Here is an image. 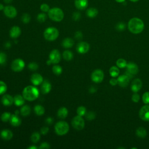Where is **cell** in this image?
Masks as SVG:
<instances>
[{
	"label": "cell",
	"mask_w": 149,
	"mask_h": 149,
	"mask_svg": "<svg viewBox=\"0 0 149 149\" xmlns=\"http://www.w3.org/2000/svg\"><path fill=\"white\" fill-rule=\"evenodd\" d=\"M127 71L132 74L133 75L136 74L139 72V68L137 65V64L133 63V62H129L127 63L126 66Z\"/></svg>",
	"instance_id": "16"
},
{
	"label": "cell",
	"mask_w": 149,
	"mask_h": 149,
	"mask_svg": "<svg viewBox=\"0 0 149 149\" xmlns=\"http://www.w3.org/2000/svg\"><path fill=\"white\" fill-rule=\"evenodd\" d=\"M37 20L40 22V23H42L44 22H45L47 19V15L44 13H39L38 15H37Z\"/></svg>",
	"instance_id": "40"
},
{
	"label": "cell",
	"mask_w": 149,
	"mask_h": 149,
	"mask_svg": "<svg viewBox=\"0 0 149 149\" xmlns=\"http://www.w3.org/2000/svg\"><path fill=\"white\" fill-rule=\"evenodd\" d=\"M53 122V119L51 118V117H48L45 120V122L48 124V125H50Z\"/></svg>",
	"instance_id": "52"
},
{
	"label": "cell",
	"mask_w": 149,
	"mask_h": 149,
	"mask_svg": "<svg viewBox=\"0 0 149 149\" xmlns=\"http://www.w3.org/2000/svg\"><path fill=\"white\" fill-rule=\"evenodd\" d=\"M136 134L140 138H144L147 136V131L144 127H140L137 129L136 131Z\"/></svg>",
	"instance_id": "27"
},
{
	"label": "cell",
	"mask_w": 149,
	"mask_h": 149,
	"mask_svg": "<svg viewBox=\"0 0 149 149\" xmlns=\"http://www.w3.org/2000/svg\"><path fill=\"white\" fill-rule=\"evenodd\" d=\"M30 139H31V140L33 143H37L40 140V135L38 132H34L31 134Z\"/></svg>",
	"instance_id": "35"
},
{
	"label": "cell",
	"mask_w": 149,
	"mask_h": 149,
	"mask_svg": "<svg viewBox=\"0 0 149 149\" xmlns=\"http://www.w3.org/2000/svg\"><path fill=\"white\" fill-rule=\"evenodd\" d=\"M13 0H3V1L5 2V3H10Z\"/></svg>",
	"instance_id": "59"
},
{
	"label": "cell",
	"mask_w": 149,
	"mask_h": 149,
	"mask_svg": "<svg viewBox=\"0 0 149 149\" xmlns=\"http://www.w3.org/2000/svg\"><path fill=\"white\" fill-rule=\"evenodd\" d=\"M21 34V30L19 27L15 26H13L9 31V35L10 37L13 38H17Z\"/></svg>",
	"instance_id": "19"
},
{
	"label": "cell",
	"mask_w": 149,
	"mask_h": 149,
	"mask_svg": "<svg viewBox=\"0 0 149 149\" xmlns=\"http://www.w3.org/2000/svg\"><path fill=\"white\" fill-rule=\"evenodd\" d=\"M0 136L4 140H9L13 137V133L9 129H3L1 132Z\"/></svg>",
	"instance_id": "22"
},
{
	"label": "cell",
	"mask_w": 149,
	"mask_h": 149,
	"mask_svg": "<svg viewBox=\"0 0 149 149\" xmlns=\"http://www.w3.org/2000/svg\"><path fill=\"white\" fill-rule=\"evenodd\" d=\"M97 91V88L95 87L94 86H91L90 88H89V92L90 93H94L95 92H96Z\"/></svg>",
	"instance_id": "53"
},
{
	"label": "cell",
	"mask_w": 149,
	"mask_h": 149,
	"mask_svg": "<svg viewBox=\"0 0 149 149\" xmlns=\"http://www.w3.org/2000/svg\"><path fill=\"white\" fill-rule=\"evenodd\" d=\"M125 74L126 76H127L129 79H132V78L133 77V76L132 74H131L130 73H129V72H127V70H126V72H125Z\"/></svg>",
	"instance_id": "54"
},
{
	"label": "cell",
	"mask_w": 149,
	"mask_h": 149,
	"mask_svg": "<svg viewBox=\"0 0 149 149\" xmlns=\"http://www.w3.org/2000/svg\"><path fill=\"white\" fill-rule=\"evenodd\" d=\"M140 118L144 121H149V105L143 106L139 111Z\"/></svg>",
	"instance_id": "9"
},
{
	"label": "cell",
	"mask_w": 149,
	"mask_h": 149,
	"mask_svg": "<svg viewBox=\"0 0 149 149\" xmlns=\"http://www.w3.org/2000/svg\"><path fill=\"white\" fill-rule=\"evenodd\" d=\"M49 59L52 63H58L61 60V54L58 49H53L49 54Z\"/></svg>",
	"instance_id": "11"
},
{
	"label": "cell",
	"mask_w": 149,
	"mask_h": 149,
	"mask_svg": "<svg viewBox=\"0 0 149 149\" xmlns=\"http://www.w3.org/2000/svg\"><path fill=\"white\" fill-rule=\"evenodd\" d=\"M127 27L129 30L133 34H139L143 31L144 28V22L138 17H133L129 20Z\"/></svg>",
	"instance_id": "1"
},
{
	"label": "cell",
	"mask_w": 149,
	"mask_h": 149,
	"mask_svg": "<svg viewBox=\"0 0 149 149\" xmlns=\"http://www.w3.org/2000/svg\"><path fill=\"white\" fill-rule=\"evenodd\" d=\"M30 80L33 84L34 86H38L43 82V77L39 73H34L31 75Z\"/></svg>",
	"instance_id": "13"
},
{
	"label": "cell",
	"mask_w": 149,
	"mask_h": 149,
	"mask_svg": "<svg viewBox=\"0 0 149 149\" xmlns=\"http://www.w3.org/2000/svg\"><path fill=\"white\" fill-rule=\"evenodd\" d=\"M86 118L88 120H91L95 118V113L93 111H89L85 114Z\"/></svg>",
	"instance_id": "39"
},
{
	"label": "cell",
	"mask_w": 149,
	"mask_h": 149,
	"mask_svg": "<svg viewBox=\"0 0 149 149\" xmlns=\"http://www.w3.org/2000/svg\"><path fill=\"white\" fill-rule=\"evenodd\" d=\"M80 17H81V15H80V13L79 12H76L73 13V16H72L73 20H75V21L79 20L80 19Z\"/></svg>",
	"instance_id": "47"
},
{
	"label": "cell",
	"mask_w": 149,
	"mask_h": 149,
	"mask_svg": "<svg viewBox=\"0 0 149 149\" xmlns=\"http://www.w3.org/2000/svg\"><path fill=\"white\" fill-rule=\"evenodd\" d=\"M129 1H132V2H136L139 1V0H129Z\"/></svg>",
	"instance_id": "61"
},
{
	"label": "cell",
	"mask_w": 149,
	"mask_h": 149,
	"mask_svg": "<svg viewBox=\"0 0 149 149\" xmlns=\"http://www.w3.org/2000/svg\"><path fill=\"white\" fill-rule=\"evenodd\" d=\"M69 130V126L68 123L65 121H59L55 125V131L59 136H63L66 134Z\"/></svg>",
	"instance_id": "4"
},
{
	"label": "cell",
	"mask_w": 149,
	"mask_h": 149,
	"mask_svg": "<svg viewBox=\"0 0 149 149\" xmlns=\"http://www.w3.org/2000/svg\"><path fill=\"white\" fill-rule=\"evenodd\" d=\"M72 125L76 130H81L84 128L85 123L82 116L77 115L72 119Z\"/></svg>",
	"instance_id": "6"
},
{
	"label": "cell",
	"mask_w": 149,
	"mask_h": 149,
	"mask_svg": "<svg viewBox=\"0 0 149 149\" xmlns=\"http://www.w3.org/2000/svg\"><path fill=\"white\" fill-rule=\"evenodd\" d=\"M44 38L48 41H54L59 36V31L54 27H48L44 32Z\"/></svg>",
	"instance_id": "5"
},
{
	"label": "cell",
	"mask_w": 149,
	"mask_h": 149,
	"mask_svg": "<svg viewBox=\"0 0 149 149\" xmlns=\"http://www.w3.org/2000/svg\"><path fill=\"white\" fill-rule=\"evenodd\" d=\"M73 57V53L69 50H66L63 52V58H64V59H65L67 61H71Z\"/></svg>",
	"instance_id": "31"
},
{
	"label": "cell",
	"mask_w": 149,
	"mask_h": 149,
	"mask_svg": "<svg viewBox=\"0 0 149 149\" xmlns=\"http://www.w3.org/2000/svg\"><path fill=\"white\" fill-rule=\"evenodd\" d=\"M142 87V81L139 79L133 80L131 84V90L134 93L138 92Z\"/></svg>",
	"instance_id": "14"
},
{
	"label": "cell",
	"mask_w": 149,
	"mask_h": 149,
	"mask_svg": "<svg viewBox=\"0 0 149 149\" xmlns=\"http://www.w3.org/2000/svg\"><path fill=\"white\" fill-rule=\"evenodd\" d=\"M1 102L5 106H10L14 103V99L10 95L5 94L1 98Z\"/></svg>",
	"instance_id": "17"
},
{
	"label": "cell",
	"mask_w": 149,
	"mask_h": 149,
	"mask_svg": "<svg viewBox=\"0 0 149 149\" xmlns=\"http://www.w3.org/2000/svg\"><path fill=\"white\" fill-rule=\"evenodd\" d=\"M28 68L32 71H35L38 69V65L36 62H31L28 65Z\"/></svg>",
	"instance_id": "42"
},
{
	"label": "cell",
	"mask_w": 149,
	"mask_h": 149,
	"mask_svg": "<svg viewBox=\"0 0 149 149\" xmlns=\"http://www.w3.org/2000/svg\"><path fill=\"white\" fill-rule=\"evenodd\" d=\"M14 99V104L16 105V106H21L22 105L24 104V98L23 97V95H16L13 98Z\"/></svg>",
	"instance_id": "23"
},
{
	"label": "cell",
	"mask_w": 149,
	"mask_h": 149,
	"mask_svg": "<svg viewBox=\"0 0 149 149\" xmlns=\"http://www.w3.org/2000/svg\"><path fill=\"white\" fill-rule=\"evenodd\" d=\"M74 5L77 9L84 10L88 6V0H75Z\"/></svg>",
	"instance_id": "18"
},
{
	"label": "cell",
	"mask_w": 149,
	"mask_h": 149,
	"mask_svg": "<svg viewBox=\"0 0 149 149\" xmlns=\"http://www.w3.org/2000/svg\"><path fill=\"white\" fill-rule=\"evenodd\" d=\"M98 13V10L95 8H88L86 11V15L88 17L90 18H94Z\"/></svg>",
	"instance_id": "25"
},
{
	"label": "cell",
	"mask_w": 149,
	"mask_h": 149,
	"mask_svg": "<svg viewBox=\"0 0 149 149\" xmlns=\"http://www.w3.org/2000/svg\"><path fill=\"white\" fill-rule=\"evenodd\" d=\"M52 72L56 75H59L62 72V68L59 65H54L52 66Z\"/></svg>",
	"instance_id": "34"
},
{
	"label": "cell",
	"mask_w": 149,
	"mask_h": 149,
	"mask_svg": "<svg viewBox=\"0 0 149 149\" xmlns=\"http://www.w3.org/2000/svg\"><path fill=\"white\" fill-rule=\"evenodd\" d=\"M25 66V63L22 59H15L12 64H11V68L14 72H20L22 71Z\"/></svg>",
	"instance_id": "7"
},
{
	"label": "cell",
	"mask_w": 149,
	"mask_h": 149,
	"mask_svg": "<svg viewBox=\"0 0 149 149\" xmlns=\"http://www.w3.org/2000/svg\"><path fill=\"white\" fill-rule=\"evenodd\" d=\"M51 87L52 86L51 83L47 80H44L42 83V85L41 86V91L42 94H46L51 91Z\"/></svg>",
	"instance_id": "21"
},
{
	"label": "cell",
	"mask_w": 149,
	"mask_h": 149,
	"mask_svg": "<svg viewBox=\"0 0 149 149\" xmlns=\"http://www.w3.org/2000/svg\"><path fill=\"white\" fill-rule=\"evenodd\" d=\"M109 74L111 75V76L113 77H117L119 74V69L116 67V66H112L110 69H109Z\"/></svg>",
	"instance_id": "30"
},
{
	"label": "cell",
	"mask_w": 149,
	"mask_h": 149,
	"mask_svg": "<svg viewBox=\"0 0 149 149\" xmlns=\"http://www.w3.org/2000/svg\"><path fill=\"white\" fill-rule=\"evenodd\" d=\"M22 95L27 101H34L39 96V91L33 86H28L23 90Z\"/></svg>",
	"instance_id": "2"
},
{
	"label": "cell",
	"mask_w": 149,
	"mask_h": 149,
	"mask_svg": "<svg viewBox=\"0 0 149 149\" xmlns=\"http://www.w3.org/2000/svg\"><path fill=\"white\" fill-rule=\"evenodd\" d=\"M115 29L119 31H123L125 28H126V24L124 22H118V23H116V24L115 25Z\"/></svg>",
	"instance_id": "36"
},
{
	"label": "cell",
	"mask_w": 149,
	"mask_h": 149,
	"mask_svg": "<svg viewBox=\"0 0 149 149\" xmlns=\"http://www.w3.org/2000/svg\"><path fill=\"white\" fill-rule=\"evenodd\" d=\"M3 12L5 16L9 18H14L17 15V10L13 6H7L3 9Z\"/></svg>",
	"instance_id": "10"
},
{
	"label": "cell",
	"mask_w": 149,
	"mask_h": 149,
	"mask_svg": "<svg viewBox=\"0 0 149 149\" xmlns=\"http://www.w3.org/2000/svg\"><path fill=\"white\" fill-rule=\"evenodd\" d=\"M129 78L125 75H121L119 76L118 78V84L122 87H125L127 86L129 83Z\"/></svg>",
	"instance_id": "15"
},
{
	"label": "cell",
	"mask_w": 149,
	"mask_h": 149,
	"mask_svg": "<svg viewBox=\"0 0 149 149\" xmlns=\"http://www.w3.org/2000/svg\"><path fill=\"white\" fill-rule=\"evenodd\" d=\"M48 131H49V128L48 127H47V126H43L41 129V134H42L44 135L47 134Z\"/></svg>",
	"instance_id": "50"
},
{
	"label": "cell",
	"mask_w": 149,
	"mask_h": 149,
	"mask_svg": "<svg viewBox=\"0 0 149 149\" xmlns=\"http://www.w3.org/2000/svg\"><path fill=\"white\" fill-rule=\"evenodd\" d=\"M11 116V113L10 112H5L3 113L1 116V119L3 122H6L8 121H9L10 118Z\"/></svg>",
	"instance_id": "33"
},
{
	"label": "cell",
	"mask_w": 149,
	"mask_h": 149,
	"mask_svg": "<svg viewBox=\"0 0 149 149\" xmlns=\"http://www.w3.org/2000/svg\"><path fill=\"white\" fill-rule=\"evenodd\" d=\"M28 148L29 149H37V147L36 146H30Z\"/></svg>",
	"instance_id": "56"
},
{
	"label": "cell",
	"mask_w": 149,
	"mask_h": 149,
	"mask_svg": "<svg viewBox=\"0 0 149 149\" xmlns=\"http://www.w3.org/2000/svg\"><path fill=\"white\" fill-rule=\"evenodd\" d=\"M57 115H58V116L59 118H62V119H64L68 115V110L65 107H61L58 109V112H57Z\"/></svg>",
	"instance_id": "24"
},
{
	"label": "cell",
	"mask_w": 149,
	"mask_h": 149,
	"mask_svg": "<svg viewBox=\"0 0 149 149\" xmlns=\"http://www.w3.org/2000/svg\"><path fill=\"white\" fill-rule=\"evenodd\" d=\"M77 113L78 115L83 116L86 113V108L84 106H80L77 109Z\"/></svg>",
	"instance_id": "37"
},
{
	"label": "cell",
	"mask_w": 149,
	"mask_h": 149,
	"mask_svg": "<svg viewBox=\"0 0 149 149\" xmlns=\"http://www.w3.org/2000/svg\"><path fill=\"white\" fill-rule=\"evenodd\" d=\"M104 74L102 70L101 69H96L93 72L91 75V78L93 81L96 83H101L104 79Z\"/></svg>",
	"instance_id": "8"
},
{
	"label": "cell",
	"mask_w": 149,
	"mask_h": 149,
	"mask_svg": "<svg viewBox=\"0 0 149 149\" xmlns=\"http://www.w3.org/2000/svg\"><path fill=\"white\" fill-rule=\"evenodd\" d=\"M74 37L77 39V40H80L83 37V34L81 31H77L75 33V34H74Z\"/></svg>",
	"instance_id": "49"
},
{
	"label": "cell",
	"mask_w": 149,
	"mask_h": 149,
	"mask_svg": "<svg viewBox=\"0 0 149 149\" xmlns=\"http://www.w3.org/2000/svg\"><path fill=\"white\" fill-rule=\"evenodd\" d=\"M7 90V86L2 81L0 80V95L4 94Z\"/></svg>",
	"instance_id": "38"
},
{
	"label": "cell",
	"mask_w": 149,
	"mask_h": 149,
	"mask_svg": "<svg viewBox=\"0 0 149 149\" xmlns=\"http://www.w3.org/2000/svg\"><path fill=\"white\" fill-rule=\"evenodd\" d=\"M50 148L49 144L47 142H43L41 144L40 146L39 147V148L40 149H48Z\"/></svg>",
	"instance_id": "48"
},
{
	"label": "cell",
	"mask_w": 149,
	"mask_h": 149,
	"mask_svg": "<svg viewBox=\"0 0 149 149\" xmlns=\"http://www.w3.org/2000/svg\"><path fill=\"white\" fill-rule=\"evenodd\" d=\"M116 64L117 66L120 68H124L126 67V66H127V62H126V60H125L124 59H122V58L118 59L116 62Z\"/></svg>",
	"instance_id": "32"
},
{
	"label": "cell",
	"mask_w": 149,
	"mask_h": 149,
	"mask_svg": "<svg viewBox=\"0 0 149 149\" xmlns=\"http://www.w3.org/2000/svg\"><path fill=\"white\" fill-rule=\"evenodd\" d=\"M30 16L28 13H24L22 16V21L25 24L28 23L30 22Z\"/></svg>",
	"instance_id": "41"
},
{
	"label": "cell",
	"mask_w": 149,
	"mask_h": 149,
	"mask_svg": "<svg viewBox=\"0 0 149 149\" xmlns=\"http://www.w3.org/2000/svg\"><path fill=\"white\" fill-rule=\"evenodd\" d=\"M74 44L73 40L70 38H65L62 43V46L65 48H71Z\"/></svg>",
	"instance_id": "26"
},
{
	"label": "cell",
	"mask_w": 149,
	"mask_h": 149,
	"mask_svg": "<svg viewBox=\"0 0 149 149\" xmlns=\"http://www.w3.org/2000/svg\"><path fill=\"white\" fill-rule=\"evenodd\" d=\"M116 2H118V3H122V2H125V0H115Z\"/></svg>",
	"instance_id": "57"
},
{
	"label": "cell",
	"mask_w": 149,
	"mask_h": 149,
	"mask_svg": "<svg viewBox=\"0 0 149 149\" xmlns=\"http://www.w3.org/2000/svg\"><path fill=\"white\" fill-rule=\"evenodd\" d=\"M142 100L144 104H149V92L148 91H146L143 94L142 97Z\"/></svg>",
	"instance_id": "43"
},
{
	"label": "cell",
	"mask_w": 149,
	"mask_h": 149,
	"mask_svg": "<svg viewBox=\"0 0 149 149\" xmlns=\"http://www.w3.org/2000/svg\"><path fill=\"white\" fill-rule=\"evenodd\" d=\"M9 122L12 126L15 127L19 126L22 123L21 119L18 116V115L15 113L11 115V116L9 119Z\"/></svg>",
	"instance_id": "20"
},
{
	"label": "cell",
	"mask_w": 149,
	"mask_h": 149,
	"mask_svg": "<svg viewBox=\"0 0 149 149\" xmlns=\"http://www.w3.org/2000/svg\"><path fill=\"white\" fill-rule=\"evenodd\" d=\"M48 13L49 17L55 22H61L64 17L63 12L59 8L56 7L50 9Z\"/></svg>",
	"instance_id": "3"
},
{
	"label": "cell",
	"mask_w": 149,
	"mask_h": 149,
	"mask_svg": "<svg viewBox=\"0 0 149 149\" xmlns=\"http://www.w3.org/2000/svg\"><path fill=\"white\" fill-rule=\"evenodd\" d=\"M40 9L44 12H48V11L49 10V6L48 5L46 4V3H42L41 6H40Z\"/></svg>",
	"instance_id": "45"
},
{
	"label": "cell",
	"mask_w": 149,
	"mask_h": 149,
	"mask_svg": "<svg viewBox=\"0 0 149 149\" xmlns=\"http://www.w3.org/2000/svg\"><path fill=\"white\" fill-rule=\"evenodd\" d=\"M90 49V45L84 41L79 42L76 47L77 51L80 54H85Z\"/></svg>",
	"instance_id": "12"
},
{
	"label": "cell",
	"mask_w": 149,
	"mask_h": 149,
	"mask_svg": "<svg viewBox=\"0 0 149 149\" xmlns=\"http://www.w3.org/2000/svg\"><path fill=\"white\" fill-rule=\"evenodd\" d=\"M6 55L3 52H0V65H3L6 62Z\"/></svg>",
	"instance_id": "44"
},
{
	"label": "cell",
	"mask_w": 149,
	"mask_h": 149,
	"mask_svg": "<svg viewBox=\"0 0 149 149\" xmlns=\"http://www.w3.org/2000/svg\"><path fill=\"white\" fill-rule=\"evenodd\" d=\"M109 83L112 86H116L118 84V80L115 78H112V79H110Z\"/></svg>",
	"instance_id": "51"
},
{
	"label": "cell",
	"mask_w": 149,
	"mask_h": 149,
	"mask_svg": "<svg viewBox=\"0 0 149 149\" xmlns=\"http://www.w3.org/2000/svg\"><path fill=\"white\" fill-rule=\"evenodd\" d=\"M30 112L31 109L28 105H25L23 106L20 109V113L23 116H27L30 115Z\"/></svg>",
	"instance_id": "28"
},
{
	"label": "cell",
	"mask_w": 149,
	"mask_h": 149,
	"mask_svg": "<svg viewBox=\"0 0 149 149\" xmlns=\"http://www.w3.org/2000/svg\"><path fill=\"white\" fill-rule=\"evenodd\" d=\"M4 9V7H3V5L2 4V3H0V10H2Z\"/></svg>",
	"instance_id": "60"
},
{
	"label": "cell",
	"mask_w": 149,
	"mask_h": 149,
	"mask_svg": "<svg viewBox=\"0 0 149 149\" xmlns=\"http://www.w3.org/2000/svg\"><path fill=\"white\" fill-rule=\"evenodd\" d=\"M52 62L51 61V60L50 59H48L47 61V64L48 65H50L51 64H52Z\"/></svg>",
	"instance_id": "58"
},
{
	"label": "cell",
	"mask_w": 149,
	"mask_h": 149,
	"mask_svg": "<svg viewBox=\"0 0 149 149\" xmlns=\"http://www.w3.org/2000/svg\"><path fill=\"white\" fill-rule=\"evenodd\" d=\"M132 100L134 102H138L140 100V95L136 93H134L132 96Z\"/></svg>",
	"instance_id": "46"
},
{
	"label": "cell",
	"mask_w": 149,
	"mask_h": 149,
	"mask_svg": "<svg viewBox=\"0 0 149 149\" xmlns=\"http://www.w3.org/2000/svg\"><path fill=\"white\" fill-rule=\"evenodd\" d=\"M5 47L6 48H10V47H11V43H10L9 41L6 42L5 43Z\"/></svg>",
	"instance_id": "55"
},
{
	"label": "cell",
	"mask_w": 149,
	"mask_h": 149,
	"mask_svg": "<svg viewBox=\"0 0 149 149\" xmlns=\"http://www.w3.org/2000/svg\"><path fill=\"white\" fill-rule=\"evenodd\" d=\"M34 112L39 116L42 115L44 112H45V109L41 105H37L34 107Z\"/></svg>",
	"instance_id": "29"
}]
</instances>
